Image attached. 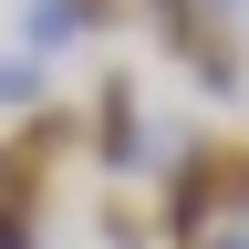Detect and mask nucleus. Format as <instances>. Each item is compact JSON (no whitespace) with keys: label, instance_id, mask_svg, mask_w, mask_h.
I'll list each match as a JSON object with an SVG mask.
<instances>
[{"label":"nucleus","instance_id":"1","mask_svg":"<svg viewBox=\"0 0 249 249\" xmlns=\"http://www.w3.org/2000/svg\"><path fill=\"white\" fill-rule=\"evenodd\" d=\"M156 239L166 249H197L208 229H229V218H218V135H187L177 156H166V177H156Z\"/></svg>","mask_w":249,"mask_h":249},{"label":"nucleus","instance_id":"2","mask_svg":"<svg viewBox=\"0 0 249 249\" xmlns=\"http://www.w3.org/2000/svg\"><path fill=\"white\" fill-rule=\"evenodd\" d=\"M83 145H93V166H104V177H135V166H145V93H135V73H104V83H93Z\"/></svg>","mask_w":249,"mask_h":249},{"label":"nucleus","instance_id":"3","mask_svg":"<svg viewBox=\"0 0 249 249\" xmlns=\"http://www.w3.org/2000/svg\"><path fill=\"white\" fill-rule=\"evenodd\" d=\"M114 11H124V0H31V11H21V52L52 62V52L93 42V31H114Z\"/></svg>","mask_w":249,"mask_h":249},{"label":"nucleus","instance_id":"4","mask_svg":"<svg viewBox=\"0 0 249 249\" xmlns=\"http://www.w3.org/2000/svg\"><path fill=\"white\" fill-rule=\"evenodd\" d=\"M42 104H52V93H42V62H31V52H0V114L21 124V114H42Z\"/></svg>","mask_w":249,"mask_h":249},{"label":"nucleus","instance_id":"5","mask_svg":"<svg viewBox=\"0 0 249 249\" xmlns=\"http://www.w3.org/2000/svg\"><path fill=\"white\" fill-rule=\"evenodd\" d=\"M218 218L249 229V135H218Z\"/></svg>","mask_w":249,"mask_h":249},{"label":"nucleus","instance_id":"6","mask_svg":"<svg viewBox=\"0 0 249 249\" xmlns=\"http://www.w3.org/2000/svg\"><path fill=\"white\" fill-rule=\"evenodd\" d=\"M156 239V208L145 197H104V249H145Z\"/></svg>","mask_w":249,"mask_h":249},{"label":"nucleus","instance_id":"7","mask_svg":"<svg viewBox=\"0 0 249 249\" xmlns=\"http://www.w3.org/2000/svg\"><path fill=\"white\" fill-rule=\"evenodd\" d=\"M0 249H42V208H11V197H0Z\"/></svg>","mask_w":249,"mask_h":249},{"label":"nucleus","instance_id":"8","mask_svg":"<svg viewBox=\"0 0 249 249\" xmlns=\"http://www.w3.org/2000/svg\"><path fill=\"white\" fill-rule=\"evenodd\" d=\"M197 249H249V229H239V218H229V229H208Z\"/></svg>","mask_w":249,"mask_h":249}]
</instances>
